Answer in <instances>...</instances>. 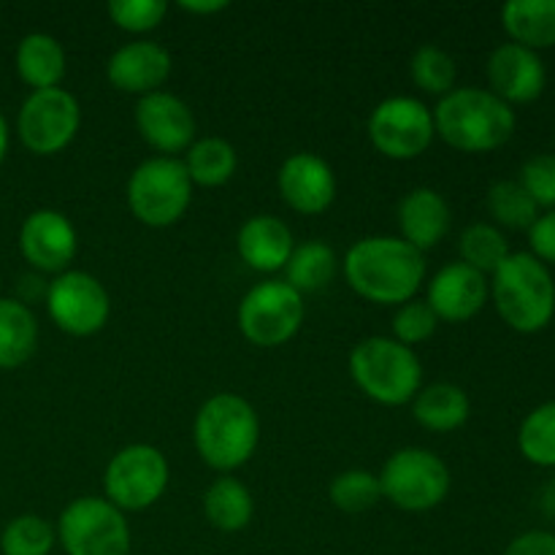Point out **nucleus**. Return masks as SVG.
<instances>
[{
    "mask_svg": "<svg viewBox=\"0 0 555 555\" xmlns=\"http://www.w3.org/2000/svg\"><path fill=\"white\" fill-rule=\"evenodd\" d=\"M341 271L363 301L401 307L426 282V255L401 236H366L347 249Z\"/></svg>",
    "mask_w": 555,
    "mask_h": 555,
    "instance_id": "f257e3e1",
    "label": "nucleus"
},
{
    "mask_svg": "<svg viewBox=\"0 0 555 555\" xmlns=\"http://www.w3.org/2000/svg\"><path fill=\"white\" fill-rule=\"evenodd\" d=\"M434 112L437 135L466 155H486L507 144L515 133V108L488 87H455L439 98Z\"/></svg>",
    "mask_w": 555,
    "mask_h": 555,
    "instance_id": "f03ea898",
    "label": "nucleus"
},
{
    "mask_svg": "<svg viewBox=\"0 0 555 555\" xmlns=\"http://www.w3.org/2000/svg\"><path fill=\"white\" fill-rule=\"evenodd\" d=\"M260 442V417L238 393H215L193 421V444L201 461L220 475L242 469Z\"/></svg>",
    "mask_w": 555,
    "mask_h": 555,
    "instance_id": "7ed1b4c3",
    "label": "nucleus"
},
{
    "mask_svg": "<svg viewBox=\"0 0 555 555\" xmlns=\"http://www.w3.org/2000/svg\"><path fill=\"white\" fill-rule=\"evenodd\" d=\"M491 298L499 318L518 334H540L555 318L551 269L531 253H509L491 274Z\"/></svg>",
    "mask_w": 555,
    "mask_h": 555,
    "instance_id": "20e7f679",
    "label": "nucleus"
},
{
    "mask_svg": "<svg viewBox=\"0 0 555 555\" xmlns=\"http://www.w3.org/2000/svg\"><path fill=\"white\" fill-rule=\"evenodd\" d=\"M350 377L374 404L404 406L423 388V363L393 336H369L350 350Z\"/></svg>",
    "mask_w": 555,
    "mask_h": 555,
    "instance_id": "39448f33",
    "label": "nucleus"
},
{
    "mask_svg": "<svg viewBox=\"0 0 555 555\" xmlns=\"http://www.w3.org/2000/svg\"><path fill=\"white\" fill-rule=\"evenodd\" d=\"M125 201L141 225H177L193 204V182L184 171L182 157L155 155L141 160L125 184Z\"/></svg>",
    "mask_w": 555,
    "mask_h": 555,
    "instance_id": "423d86ee",
    "label": "nucleus"
},
{
    "mask_svg": "<svg viewBox=\"0 0 555 555\" xmlns=\"http://www.w3.org/2000/svg\"><path fill=\"white\" fill-rule=\"evenodd\" d=\"M171 466L155 444L135 442L117 450L103 469V499L119 513H144L168 491Z\"/></svg>",
    "mask_w": 555,
    "mask_h": 555,
    "instance_id": "0eeeda50",
    "label": "nucleus"
},
{
    "mask_svg": "<svg viewBox=\"0 0 555 555\" xmlns=\"http://www.w3.org/2000/svg\"><path fill=\"white\" fill-rule=\"evenodd\" d=\"M377 477L385 502L404 513H428L439 507L453 486L450 466L426 448L396 450Z\"/></svg>",
    "mask_w": 555,
    "mask_h": 555,
    "instance_id": "6e6552de",
    "label": "nucleus"
},
{
    "mask_svg": "<svg viewBox=\"0 0 555 555\" xmlns=\"http://www.w3.org/2000/svg\"><path fill=\"white\" fill-rule=\"evenodd\" d=\"M57 542L65 555H130V526L103 496H81L60 513Z\"/></svg>",
    "mask_w": 555,
    "mask_h": 555,
    "instance_id": "1a4fd4ad",
    "label": "nucleus"
},
{
    "mask_svg": "<svg viewBox=\"0 0 555 555\" xmlns=\"http://www.w3.org/2000/svg\"><path fill=\"white\" fill-rule=\"evenodd\" d=\"M369 141L388 160H415L437 139L434 112L415 95H390L369 114Z\"/></svg>",
    "mask_w": 555,
    "mask_h": 555,
    "instance_id": "9d476101",
    "label": "nucleus"
},
{
    "mask_svg": "<svg viewBox=\"0 0 555 555\" xmlns=\"http://www.w3.org/2000/svg\"><path fill=\"white\" fill-rule=\"evenodd\" d=\"M238 331L255 347H282L304 325V296L285 280L249 287L238 304Z\"/></svg>",
    "mask_w": 555,
    "mask_h": 555,
    "instance_id": "9b49d317",
    "label": "nucleus"
},
{
    "mask_svg": "<svg viewBox=\"0 0 555 555\" xmlns=\"http://www.w3.org/2000/svg\"><path fill=\"white\" fill-rule=\"evenodd\" d=\"M81 128V106L65 87L36 90L16 114V135L22 146L38 157L60 155Z\"/></svg>",
    "mask_w": 555,
    "mask_h": 555,
    "instance_id": "f8f14e48",
    "label": "nucleus"
},
{
    "mask_svg": "<svg viewBox=\"0 0 555 555\" xmlns=\"http://www.w3.org/2000/svg\"><path fill=\"white\" fill-rule=\"evenodd\" d=\"M47 312L63 334L87 339L106 328L112 298L90 271L68 269L47 285Z\"/></svg>",
    "mask_w": 555,
    "mask_h": 555,
    "instance_id": "ddd939ff",
    "label": "nucleus"
},
{
    "mask_svg": "<svg viewBox=\"0 0 555 555\" xmlns=\"http://www.w3.org/2000/svg\"><path fill=\"white\" fill-rule=\"evenodd\" d=\"M135 130L160 157H179L198 139V122L179 95L157 90L135 103Z\"/></svg>",
    "mask_w": 555,
    "mask_h": 555,
    "instance_id": "4468645a",
    "label": "nucleus"
},
{
    "mask_svg": "<svg viewBox=\"0 0 555 555\" xmlns=\"http://www.w3.org/2000/svg\"><path fill=\"white\" fill-rule=\"evenodd\" d=\"M20 253L41 274H63L79 253L76 228L63 211L36 209L22 220Z\"/></svg>",
    "mask_w": 555,
    "mask_h": 555,
    "instance_id": "2eb2a0df",
    "label": "nucleus"
},
{
    "mask_svg": "<svg viewBox=\"0 0 555 555\" xmlns=\"http://www.w3.org/2000/svg\"><path fill=\"white\" fill-rule=\"evenodd\" d=\"M276 190L296 215L318 217L336 201V173L314 152H296L285 157L276 173Z\"/></svg>",
    "mask_w": 555,
    "mask_h": 555,
    "instance_id": "dca6fc26",
    "label": "nucleus"
},
{
    "mask_svg": "<svg viewBox=\"0 0 555 555\" xmlns=\"http://www.w3.org/2000/svg\"><path fill=\"white\" fill-rule=\"evenodd\" d=\"M488 90L502 98L507 106L531 103L545 92L547 68L540 52L520 47V43H499L486 63Z\"/></svg>",
    "mask_w": 555,
    "mask_h": 555,
    "instance_id": "f3484780",
    "label": "nucleus"
},
{
    "mask_svg": "<svg viewBox=\"0 0 555 555\" xmlns=\"http://www.w3.org/2000/svg\"><path fill=\"white\" fill-rule=\"evenodd\" d=\"M491 298V282L472 266L455 263L442 266L428 282L426 304L434 309L439 323H466L477 318Z\"/></svg>",
    "mask_w": 555,
    "mask_h": 555,
    "instance_id": "a211bd4d",
    "label": "nucleus"
},
{
    "mask_svg": "<svg viewBox=\"0 0 555 555\" xmlns=\"http://www.w3.org/2000/svg\"><path fill=\"white\" fill-rule=\"evenodd\" d=\"M173 68V60L166 47L146 38L122 43L106 63V79L114 90L125 95H152L163 90Z\"/></svg>",
    "mask_w": 555,
    "mask_h": 555,
    "instance_id": "6ab92c4d",
    "label": "nucleus"
},
{
    "mask_svg": "<svg viewBox=\"0 0 555 555\" xmlns=\"http://www.w3.org/2000/svg\"><path fill=\"white\" fill-rule=\"evenodd\" d=\"M296 249V238L287 222H282L274 215H255L247 222H242L236 233V253L244 260V266L258 274H274L285 271Z\"/></svg>",
    "mask_w": 555,
    "mask_h": 555,
    "instance_id": "aec40b11",
    "label": "nucleus"
},
{
    "mask_svg": "<svg viewBox=\"0 0 555 555\" xmlns=\"http://www.w3.org/2000/svg\"><path fill=\"white\" fill-rule=\"evenodd\" d=\"M396 220H399V236L426 255L448 236L453 211L442 193L434 188H415L399 201Z\"/></svg>",
    "mask_w": 555,
    "mask_h": 555,
    "instance_id": "412c9836",
    "label": "nucleus"
},
{
    "mask_svg": "<svg viewBox=\"0 0 555 555\" xmlns=\"http://www.w3.org/2000/svg\"><path fill=\"white\" fill-rule=\"evenodd\" d=\"M16 76L36 90H52L60 87L68 70V60H65L63 43L49 33H27L20 43H16L14 54Z\"/></svg>",
    "mask_w": 555,
    "mask_h": 555,
    "instance_id": "4be33fe9",
    "label": "nucleus"
},
{
    "mask_svg": "<svg viewBox=\"0 0 555 555\" xmlns=\"http://www.w3.org/2000/svg\"><path fill=\"white\" fill-rule=\"evenodd\" d=\"M412 415L426 431L453 434L469 421L472 401L461 385L431 383L423 385L412 399Z\"/></svg>",
    "mask_w": 555,
    "mask_h": 555,
    "instance_id": "5701e85b",
    "label": "nucleus"
},
{
    "mask_svg": "<svg viewBox=\"0 0 555 555\" xmlns=\"http://www.w3.org/2000/svg\"><path fill=\"white\" fill-rule=\"evenodd\" d=\"M509 41L540 52L555 47V0H509L502 9Z\"/></svg>",
    "mask_w": 555,
    "mask_h": 555,
    "instance_id": "b1692460",
    "label": "nucleus"
},
{
    "mask_svg": "<svg viewBox=\"0 0 555 555\" xmlns=\"http://www.w3.org/2000/svg\"><path fill=\"white\" fill-rule=\"evenodd\" d=\"M38 347V320L25 301L0 298V369L25 366Z\"/></svg>",
    "mask_w": 555,
    "mask_h": 555,
    "instance_id": "393cba45",
    "label": "nucleus"
},
{
    "mask_svg": "<svg viewBox=\"0 0 555 555\" xmlns=\"http://www.w3.org/2000/svg\"><path fill=\"white\" fill-rule=\"evenodd\" d=\"M255 499L242 480L222 475L204 491V518L225 534H236L253 524Z\"/></svg>",
    "mask_w": 555,
    "mask_h": 555,
    "instance_id": "a878e982",
    "label": "nucleus"
},
{
    "mask_svg": "<svg viewBox=\"0 0 555 555\" xmlns=\"http://www.w3.org/2000/svg\"><path fill=\"white\" fill-rule=\"evenodd\" d=\"M184 171H188L193 188H222L233 179L238 166L236 146L220 135H204L190 144L182 155Z\"/></svg>",
    "mask_w": 555,
    "mask_h": 555,
    "instance_id": "bb28decb",
    "label": "nucleus"
},
{
    "mask_svg": "<svg viewBox=\"0 0 555 555\" xmlns=\"http://www.w3.org/2000/svg\"><path fill=\"white\" fill-rule=\"evenodd\" d=\"M336 271H339V258H336L334 247L314 238V242L296 244L285 266V282L304 296V293L328 287Z\"/></svg>",
    "mask_w": 555,
    "mask_h": 555,
    "instance_id": "cd10ccee",
    "label": "nucleus"
},
{
    "mask_svg": "<svg viewBox=\"0 0 555 555\" xmlns=\"http://www.w3.org/2000/svg\"><path fill=\"white\" fill-rule=\"evenodd\" d=\"M488 215L493 217L496 228H513V231H529L540 217V206L531 195L520 188L518 179H499L488 188L486 195Z\"/></svg>",
    "mask_w": 555,
    "mask_h": 555,
    "instance_id": "c85d7f7f",
    "label": "nucleus"
},
{
    "mask_svg": "<svg viewBox=\"0 0 555 555\" xmlns=\"http://www.w3.org/2000/svg\"><path fill=\"white\" fill-rule=\"evenodd\" d=\"M509 253L513 249H509L507 236L493 222H475L459 238L461 263L472 266L486 276H491L509 258Z\"/></svg>",
    "mask_w": 555,
    "mask_h": 555,
    "instance_id": "c756f323",
    "label": "nucleus"
},
{
    "mask_svg": "<svg viewBox=\"0 0 555 555\" xmlns=\"http://www.w3.org/2000/svg\"><path fill=\"white\" fill-rule=\"evenodd\" d=\"M518 450L529 464L555 469V401L534 406L518 428Z\"/></svg>",
    "mask_w": 555,
    "mask_h": 555,
    "instance_id": "7c9ffc66",
    "label": "nucleus"
},
{
    "mask_svg": "<svg viewBox=\"0 0 555 555\" xmlns=\"http://www.w3.org/2000/svg\"><path fill=\"white\" fill-rule=\"evenodd\" d=\"M410 76L421 92L444 98L448 92L455 90L459 68H455V60L442 47H437V43H423V47H417L412 52Z\"/></svg>",
    "mask_w": 555,
    "mask_h": 555,
    "instance_id": "2f4dec72",
    "label": "nucleus"
},
{
    "mask_svg": "<svg viewBox=\"0 0 555 555\" xmlns=\"http://www.w3.org/2000/svg\"><path fill=\"white\" fill-rule=\"evenodd\" d=\"M57 545V531L41 515H16L9 520L0 534V553L3 555H49Z\"/></svg>",
    "mask_w": 555,
    "mask_h": 555,
    "instance_id": "473e14b6",
    "label": "nucleus"
},
{
    "mask_svg": "<svg viewBox=\"0 0 555 555\" xmlns=\"http://www.w3.org/2000/svg\"><path fill=\"white\" fill-rule=\"evenodd\" d=\"M328 499L339 513L361 515L383 502L379 477L369 469H347L331 480Z\"/></svg>",
    "mask_w": 555,
    "mask_h": 555,
    "instance_id": "72a5a7b5",
    "label": "nucleus"
},
{
    "mask_svg": "<svg viewBox=\"0 0 555 555\" xmlns=\"http://www.w3.org/2000/svg\"><path fill=\"white\" fill-rule=\"evenodd\" d=\"M106 11L114 27L130 33V36H144V33L157 30L163 25L168 3H163V0H112Z\"/></svg>",
    "mask_w": 555,
    "mask_h": 555,
    "instance_id": "f704fd0d",
    "label": "nucleus"
},
{
    "mask_svg": "<svg viewBox=\"0 0 555 555\" xmlns=\"http://www.w3.org/2000/svg\"><path fill=\"white\" fill-rule=\"evenodd\" d=\"M439 328V318L428 307L426 298H412V301L396 307L393 314V339L404 347L423 345L431 339Z\"/></svg>",
    "mask_w": 555,
    "mask_h": 555,
    "instance_id": "c9c22d12",
    "label": "nucleus"
},
{
    "mask_svg": "<svg viewBox=\"0 0 555 555\" xmlns=\"http://www.w3.org/2000/svg\"><path fill=\"white\" fill-rule=\"evenodd\" d=\"M518 182L540 209H547V211L555 209V155L553 152H542V155L529 157V160L520 166Z\"/></svg>",
    "mask_w": 555,
    "mask_h": 555,
    "instance_id": "e433bc0d",
    "label": "nucleus"
},
{
    "mask_svg": "<svg viewBox=\"0 0 555 555\" xmlns=\"http://www.w3.org/2000/svg\"><path fill=\"white\" fill-rule=\"evenodd\" d=\"M529 247L531 255L542 260L547 269L555 266V209L537 217L534 225L529 228Z\"/></svg>",
    "mask_w": 555,
    "mask_h": 555,
    "instance_id": "4c0bfd02",
    "label": "nucleus"
},
{
    "mask_svg": "<svg viewBox=\"0 0 555 555\" xmlns=\"http://www.w3.org/2000/svg\"><path fill=\"white\" fill-rule=\"evenodd\" d=\"M502 555H555V534L553 531H524L515 537Z\"/></svg>",
    "mask_w": 555,
    "mask_h": 555,
    "instance_id": "58836bf2",
    "label": "nucleus"
},
{
    "mask_svg": "<svg viewBox=\"0 0 555 555\" xmlns=\"http://www.w3.org/2000/svg\"><path fill=\"white\" fill-rule=\"evenodd\" d=\"M179 9H182L184 14L193 16H215L220 14V11H225L228 3L225 0H182Z\"/></svg>",
    "mask_w": 555,
    "mask_h": 555,
    "instance_id": "ea45409f",
    "label": "nucleus"
},
{
    "mask_svg": "<svg viewBox=\"0 0 555 555\" xmlns=\"http://www.w3.org/2000/svg\"><path fill=\"white\" fill-rule=\"evenodd\" d=\"M5 152H9V122H5L3 112H0V166L5 160Z\"/></svg>",
    "mask_w": 555,
    "mask_h": 555,
    "instance_id": "a19ab883",
    "label": "nucleus"
},
{
    "mask_svg": "<svg viewBox=\"0 0 555 555\" xmlns=\"http://www.w3.org/2000/svg\"><path fill=\"white\" fill-rule=\"evenodd\" d=\"M0 285H3V282H0Z\"/></svg>",
    "mask_w": 555,
    "mask_h": 555,
    "instance_id": "79ce46f5",
    "label": "nucleus"
}]
</instances>
